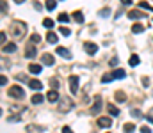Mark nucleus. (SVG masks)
Returning <instances> with one entry per match:
<instances>
[{
  "mask_svg": "<svg viewBox=\"0 0 153 133\" xmlns=\"http://www.w3.org/2000/svg\"><path fill=\"white\" fill-rule=\"evenodd\" d=\"M25 30H27V27H25L22 21H14V23L11 25V32H13L14 37H23Z\"/></svg>",
  "mask_w": 153,
  "mask_h": 133,
  "instance_id": "obj_1",
  "label": "nucleus"
},
{
  "mask_svg": "<svg viewBox=\"0 0 153 133\" xmlns=\"http://www.w3.org/2000/svg\"><path fill=\"white\" fill-rule=\"evenodd\" d=\"M9 96L14 98V99H22L25 96V92H23V89L20 85H13V87H9Z\"/></svg>",
  "mask_w": 153,
  "mask_h": 133,
  "instance_id": "obj_2",
  "label": "nucleus"
},
{
  "mask_svg": "<svg viewBox=\"0 0 153 133\" xmlns=\"http://www.w3.org/2000/svg\"><path fill=\"white\" fill-rule=\"evenodd\" d=\"M71 108H73V101H71L70 98H62L61 103H59V110H61V112H68V110H71Z\"/></svg>",
  "mask_w": 153,
  "mask_h": 133,
  "instance_id": "obj_3",
  "label": "nucleus"
},
{
  "mask_svg": "<svg viewBox=\"0 0 153 133\" xmlns=\"http://www.w3.org/2000/svg\"><path fill=\"white\" fill-rule=\"evenodd\" d=\"M102 105H103V101H102V96H96V98H94V105L91 107V114H93V115L100 114V110H102Z\"/></svg>",
  "mask_w": 153,
  "mask_h": 133,
  "instance_id": "obj_4",
  "label": "nucleus"
},
{
  "mask_svg": "<svg viewBox=\"0 0 153 133\" xmlns=\"http://www.w3.org/2000/svg\"><path fill=\"white\" fill-rule=\"evenodd\" d=\"M70 90H71L73 94L78 90V76H76V75L70 76Z\"/></svg>",
  "mask_w": 153,
  "mask_h": 133,
  "instance_id": "obj_5",
  "label": "nucleus"
},
{
  "mask_svg": "<svg viewBox=\"0 0 153 133\" xmlns=\"http://www.w3.org/2000/svg\"><path fill=\"white\" fill-rule=\"evenodd\" d=\"M55 53H59V55H61V57H64L66 60H70V59H71V53H70V51H68V50H66L64 46H57Z\"/></svg>",
  "mask_w": 153,
  "mask_h": 133,
  "instance_id": "obj_6",
  "label": "nucleus"
},
{
  "mask_svg": "<svg viewBox=\"0 0 153 133\" xmlns=\"http://www.w3.org/2000/svg\"><path fill=\"white\" fill-rule=\"evenodd\" d=\"M84 48H85V51H87L89 55H94V53L98 51V44H94V43H85Z\"/></svg>",
  "mask_w": 153,
  "mask_h": 133,
  "instance_id": "obj_7",
  "label": "nucleus"
},
{
  "mask_svg": "<svg viewBox=\"0 0 153 133\" xmlns=\"http://www.w3.org/2000/svg\"><path fill=\"white\" fill-rule=\"evenodd\" d=\"M98 126H100V128H109V126H112L111 117H100V119H98Z\"/></svg>",
  "mask_w": 153,
  "mask_h": 133,
  "instance_id": "obj_8",
  "label": "nucleus"
},
{
  "mask_svg": "<svg viewBox=\"0 0 153 133\" xmlns=\"http://www.w3.org/2000/svg\"><path fill=\"white\" fill-rule=\"evenodd\" d=\"M27 84H29V87L34 89V90H41V89H43V82H39L36 78H34V80H29Z\"/></svg>",
  "mask_w": 153,
  "mask_h": 133,
  "instance_id": "obj_9",
  "label": "nucleus"
},
{
  "mask_svg": "<svg viewBox=\"0 0 153 133\" xmlns=\"http://www.w3.org/2000/svg\"><path fill=\"white\" fill-rule=\"evenodd\" d=\"M41 62H43L45 66H52V64H53V57H52L50 53H45V55H41Z\"/></svg>",
  "mask_w": 153,
  "mask_h": 133,
  "instance_id": "obj_10",
  "label": "nucleus"
},
{
  "mask_svg": "<svg viewBox=\"0 0 153 133\" xmlns=\"http://www.w3.org/2000/svg\"><path fill=\"white\" fill-rule=\"evenodd\" d=\"M46 99H48V101H52V103H53V101H57V99H59V92H57V90H53V89H52V90H48Z\"/></svg>",
  "mask_w": 153,
  "mask_h": 133,
  "instance_id": "obj_11",
  "label": "nucleus"
},
{
  "mask_svg": "<svg viewBox=\"0 0 153 133\" xmlns=\"http://www.w3.org/2000/svg\"><path fill=\"white\" fill-rule=\"evenodd\" d=\"M143 16H144L143 11H130V12H128V18H130V20H139V18H143Z\"/></svg>",
  "mask_w": 153,
  "mask_h": 133,
  "instance_id": "obj_12",
  "label": "nucleus"
},
{
  "mask_svg": "<svg viewBox=\"0 0 153 133\" xmlns=\"http://www.w3.org/2000/svg\"><path fill=\"white\" fill-rule=\"evenodd\" d=\"M25 57H27V59H34V57H36V48L29 44V46H27V51H25Z\"/></svg>",
  "mask_w": 153,
  "mask_h": 133,
  "instance_id": "obj_13",
  "label": "nucleus"
},
{
  "mask_svg": "<svg viewBox=\"0 0 153 133\" xmlns=\"http://www.w3.org/2000/svg\"><path fill=\"white\" fill-rule=\"evenodd\" d=\"M16 51V43H7L4 46V53H13Z\"/></svg>",
  "mask_w": 153,
  "mask_h": 133,
  "instance_id": "obj_14",
  "label": "nucleus"
},
{
  "mask_svg": "<svg viewBox=\"0 0 153 133\" xmlns=\"http://www.w3.org/2000/svg\"><path fill=\"white\" fill-rule=\"evenodd\" d=\"M107 110H109V114H111V115H116V117L119 115V110H117V107H114L112 103H111V105H107Z\"/></svg>",
  "mask_w": 153,
  "mask_h": 133,
  "instance_id": "obj_15",
  "label": "nucleus"
},
{
  "mask_svg": "<svg viewBox=\"0 0 153 133\" xmlns=\"http://www.w3.org/2000/svg\"><path fill=\"white\" fill-rule=\"evenodd\" d=\"M132 32H134V34H141V32H144V25H141V23H135V25L132 27Z\"/></svg>",
  "mask_w": 153,
  "mask_h": 133,
  "instance_id": "obj_16",
  "label": "nucleus"
},
{
  "mask_svg": "<svg viewBox=\"0 0 153 133\" xmlns=\"http://www.w3.org/2000/svg\"><path fill=\"white\" fill-rule=\"evenodd\" d=\"M73 20H75L76 23H82V21H84V14H82V11H75V12H73Z\"/></svg>",
  "mask_w": 153,
  "mask_h": 133,
  "instance_id": "obj_17",
  "label": "nucleus"
},
{
  "mask_svg": "<svg viewBox=\"0 0 153 133\" xmlns=\"http://www.w3.org/2000/svg\"><path fill=\"white\" fill-rule=\"evenodd\" d=\"M112 76H114V78H125L126 73H125L123 69H116V71H112Z\"/></svg>",
  "mask_w": 153,
  "mask_h": 133,
  "instance_id": "obj_18",
  "label": "nucleus"
},
{
  "mask_svg": "<svg viewBox=\"0 0 153 133\" xmlns=\"http://www.w3.org/2000/svg\"><path fill=\"white\" fill-rule=\"evenodd\" d=\"M29 69H30V73H34V75H39V73H41V66H38V64H30Z\"/></svg>",
  "mask_w": 153,
  "mask_h": 133,
  "instance_id": "obj_19",
  "label": "nucleus"
},
{
  "mask_svg": "<svg viewBox=\"0 0 153 133\" xmlns=\"http://www.w3.org/2000/svg\"><path fill=\"white\" fill-rule=\"evenodd\" d=\"M123 132H125V133H134V132H135V126H134L132 123H128V124H125V126H123Z\"/></svg>",
  "mask_w": 153,
  "mask_h": 133,
  "instance_id": "obj_20",
  "label": "nucleus"
},
{
  "mask_svg": "<svg viewBox=\"0 0 153 133\" xmlns=\"http://www.w3.org/2000/svg\"><path fill=\"white\" fill-rule=\"evenodd\" d=\"M112 80H114L112 73H105V75L102 76V82H103V84H109V82H112Z\"/></svg>",
  "mask_w": 153,
  "mask_h": 133,
  "instance_id": "obj_21",
  "label": "nucleus"
},
{
  "mask_svg": "<svg viewBox=\"0 0 153 133\" xmlns=\"http://www.w3.org/2000/svg\"><path fill=\"white\" fill-rule=\"evenodd\" d=\"M139 62H141V59H139V55H135V53H134V55L130 57V66H137Z\"/></svg>",
  "mask_w": 153,
  "mask_h": 133,
  "instance_id": "obj_22",
  "label": "nucleus"
},
{
  "mask_svg": "<svg viewBox=\"0 0 153 133\" xmlns=\"http://www.w3.org/2000/svg\"><path fill=\"white\" fill-rule=\"evenodd\" d=\"M116 99H117L119 103H123V101L126 99V96H125V92H123V90H117V92H116Z\"/></svg>",
  "mask_w": 153,
  "mask_h": 133,
  "instance_id": "obj_23",
  "label": "nucleus"
},
{
  "mask_svg": "<svg viewBox=\"0 0 153 133\" xmlns=\"http://www.w3.org/2000/svg\"><path fill=\"white\" fill-rule=\"evenodd\" d=\"M43 99H45V98H43L41 94H34V96H32V103H34V105H39V103H43Z\"/></svg>",
  "mask_w": 153,
  "mask_h": 133,
  "instance_id": "obj_24",
  "label": "nucleus"
},
{
  "mask_svg": "<svg viewBox=\"0 0 153 133\" xmlns=\"http://www.w3.org/2000/svg\"><path fill=\"white\" fill-rule=\"evenodd\" d=\"M46 41H48V43H57V36H55L53 32H48V36H46Z\"/></svg>",
  "mask_w": 153,
  "mask_h": 133,
  "instance_id": "obj_25",
  "label": "nucleus"
},
{
  "mask_svg": "<svg viewBox=\"0 0 153 133\" xmlns=\"http://www.w3.org/2000/svg\"><path fill=\"white\" fill-rule=\"evenodd\" d=\"M55 5H57V2H55V0H46V9H48V11H53V9H55Z\"/></svg>",
  "mask_w": 153,
  "mask_h": 133,
  "instance_id": "obj_26",
  "label": "nucleus"
},
{
  "mask_svg": "<svg viewBox=\"0 0 153 133\" xmlns=\"http://www.w3.org/2000/svg\"><path fill=\"white\" fill-rule=\"evenodd\" d=\"M139 7H141V9H150V11H153V7L150 5V4H148V2H146V0L139 2Z\"/></svg>",
  "mask_w": 153,
  "mask_h": 133,
  "instance_id": "obj_27",
  "label": "nucleus"
},
{
  "mask_svg": "<svg viewBox=\"0 0 153 133\" xmlns=\"http://www.w3.org/2000/svg\"><path fill=\"white\" fill-rule=\"evenodd\" d=\"M109 14H111V9H109V7H105V9L100 11V16H102V18H107Z\"/></svg>",
  "mask_w": 153,
  "mask_h": 133,
  "instance_id": "obj_28",
  "label": "nucleus"
},
{
  "mask_svg": "<svg viewBox=\"0 0 153 133\" xmlns=\"http://www.w3.org/2000/svg\"><path fill=\"white\" fill-rule=\"evenodd\" d=\"M43 25H45L46 29H52V27H53V21H52L50 18H45V21H43Z\"/></svg>",
  "mask_w": 153,
  "mask_h": 133,
  "instance_id": "obj_29",
  "label": "nucleus"
},
{
  "mask_svg": "<svg viewBox=\"0 0 153 133\" xmlns=\"http://www.w3.org/2000/svg\"><path fill=\"white\" fill-rule=\"evenodd\" d=\"M68 20H70V16H68V14H64V12H62V14H59V21H62V23H66Z\"/></svg>",
  "mask_w": 153,
  "mask_h": 133,
  "instance_id": "obj_30",
  "label": "nucleus"
},
{
  "mask_svg": "<svg viewBox=\"0 0 153 133\" xmlns=\"http://www.w3.org/2000/svg\"><path fill=\"white\" fill-rule=\"evenodd\" d=\"M5 11H7V2L0 0V12H5Z\"/></svg>",
  "mask_w": 153,
  "mask_h": 133,
  "instance_id": "obj_31",
  "label": "nucleus"
},
{
  "mask_svg": "<svg viewBox=\"0 0 153 133\" xmlns=\"http://www.w3.org/2000/svg\"><path fill=\"white\" fill-rule=\"evenodd\" d=\"M30 41H32V43L36 44V43H39V41H41V37H39L38 34H32V37H30Z\"/></svg>",
  "mask_w": 153,
  "mask_h": 133,
  "instance_id": "obj_32",
  "label": "nucleus"
},
{
  "mask_svg": "<svg viewBox=\"0 0 153 133\" xmlns=\"http://www.w3.org/2000/svg\"><path fill=\"white\" fill-rule=\"evenodd\" d=\"M50 85H52V89H53V90H57V87H59V82H57V80H52V82H50Z\"/></svg>",
  "mask_w": 153,
  "mask_h": 133,
  "instance_id": "obj_33",
  "label": "nucleus"
},
{
  "mask_svg": "<svg viewBox=\"0 0 153 133\" xmlns=\"http://www.w3.org/2000/svg\"><path fill=\"white\" fill-rule=\"evenodd\" d=\"M61 34H62V36H70V29L62 27V29H61Z\"/></svg>",
  "mask_w": 153,
  "mask_h": 133,
  "instance_id": "obj_34",
  "label": "nucleus"
},
{
  "mask_svg": "<svg viewBox=\"0 0 153 133\" xmlns=\"http://www.w3.org/2000/svg\"><path fill=\"white\" fill-rule=\"evenodd\" d=\"M5 84H7V78L2 75V76H0V87H2V85H5Z\"/></svg>",
  "mask_w": 153,
  "mask_h": 133,
  "instance_id": "obj_35",
  "label": "nucleus"
},
{
  "mask_svg": "<svg viewBox=\"0 0 153 133\" xmlns=\"http://www.w3.org/2000/svg\"><path fill=\"white\" fill-rule=\"evenodd\" d=\"M5 43V32H0V44Z\"/></svg>",
  "mask_w": 153,
  "mask_h": 133,
  "instance_id": "obj_36",
  "label": "nucleus"
},
{
  "mask_svg": "<svg viewBox=\"0 0 153 133\" xmlns=\"http://www.w3.org/2000/svg\"><path fill=\"white\" fill-rule=\"evenodd\" d=\"M141 133H152V130H150L148 126H143V128H141Z\"/></svg>",
  "mask_w": 153,
  "mask_h": 133,
  "instance_id": "obj_37",
  "label": "nucleus"
},
{
  "mask_svg": "<svg viewBox=\"0 0 153 133\" xmlns=\"http://www.w3.org/2000/svg\"><path fill=\"white\" fill-rule=\"evenodd\" d=\"M132 115H134V117H141V112H139V110H132Z\"/></svg>",
  "mask_w": 153,
  "mask_h": 133,
  "instance_id": "obj_38",
  "label": "nucleus"
},
{
  "mask_svg": "<svg viewBox=\"0 0 153 133\" xmlns=\"http://www.w3.org/2000/svg\"><path fill=\"white\" fill-rule=\"evenodd\" d=\"M34 7H36V9H38V11H41V9H43V5H41V4H39V2H34Z\"/></svg>",
  "mask_w": 153,
  "mask_h": 133,
  "instance_id": "obj_39",
  "label": "nucleus"
},
{
  "mask_svg": "<svg viewBox=\"0 0 153 133\" xmlns=\"http://www.w3.org/2000/svg\"><path fill=\"white\" fill-rule=\"evenodd\" d=\"M116 64H117V57H112L111 59V66H116Z\"/></svg>",
  "mask_w": 153,
  "mask_h": 133,
  "instance_id": "obj_40",
  "label": "nucleus"
},
{
  "mask_svg": "<svg viewBox=\"0 0 153 133\" xmlns=\"http://www.w3.org/2000/svg\"><path fill=\"white\" fill-rule=\"evenodd\" d=\"M62 133H73V132H71V128H68V126H64V128H62Z\"/></svg>",
  "mask_w": 153,
  "mask_h": 133,
  "instance_id": "obj_41",
  "label": "nucleus"
},
{
  "mask_svg": "<svg viewBox=\"0 0 153 133\" xmlns=\"http://www.w3.org/2000/svg\"><path fill=\"white\" fill-rule=\"evenodd\" d=\"M121 2H123L125 5H130V4H132V0H121Z\"/></svg>",
  "mask_w": 153,
  "mask_h": 133,
  "instance_id": "obj_42",
  "label": "nucleus"
},
{
  "mask_svg": "<svg viewBox=\"0 0 153 133\" xmlns=\"http://www.w3.org/2000/svg\"><path fill=\"white\" fill-rule=\"evenodd\" d=\"M146 119H148V121H150V123H153V117H152V115H148V117H146Z\"/></svg>",
  "mask_w": 153,
  "mask_h": 133,
  "instance_id": "obj_43",
  "label": "nucleus"
},
{
  "mask_svg": "<svg viewBox=\"0 0 153 133\" xmlns=\"http://www.w3.org/2000/svg\"><path fill=\"white\" fill-rule=\"evenodd\" d=\"M14 2H16V4H23L25 0H14Z\"/></svg>",
  "mask_w": 153,
  "mask_h": 133,
  "instance_id": "obj_44",
  "label": "nucleus"
},
{
  "mask_svg": "<svg viewBox=\"0 0 153 133\" xmlns=\"http://www.w3.org/2000/svg\"><path fill=\"white\" fill-rule=\"evenodd\" d=\"M0 114H2V112H0Z\"/></svg>",
  "mask_w": 153,
  "mask_h": 133,
  "instance_id": "obj_45",
  "label": "nucleus"
}]
</instances>
